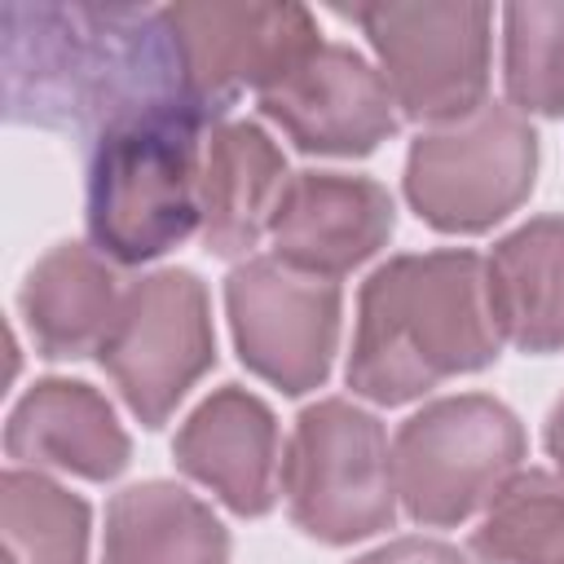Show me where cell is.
<instances>
[{
    "mask_svg": "<svg viewBox=\"0 0 564 564\" xmlns=\"http://www.w3.org/2000/svg\"><path fill=\"white\" fill-rule=\"evenodd\" d=\"M546 445H551V458L560 463V471H564V397H560V405L551 410V423H546Z\"/></svg>",
    "mask_w": 564,
    "mask_h": 564,
    "instance_id": "obj_23",
    "label": "cell"
},
{
    "mask_svg": "<svg viewBox=\"0 0 564 564\" xmlns=\"http://www.w3.org/2000/svg\"><path fill=\"white\" fill-rule=\"evenodd\" d=\"M97 357L119 383L128 410L145 427H159L216 361L203 282L189 269H163L132 282Z\"/></svg>",
    "mask_w": 564,
    "mask_h": 564,
    "instance_id": "obj_7",
    "label": "cell"
},
{
    "mask_svg": "<svg viewBox=\"0 0 564 564\" xmlns=\"http://www.w3.org/2000/svg\"><path fill=\"white\" fill-rule=\"evenodd\" d=\"M392 106L388 79L344 44H317L260 93V110L308 154H370L397 132Z\"/></svg>",
    "mask_w": 564,
    "mask_h": 564,
    "instance_id": "obj_11",
    "label": "cell"
},
{
    "mask_svg": "<svg viewBox=\"0 0 564 564\" xmlns=\"http://www.w3.org/2000/svg\"><path fill=\"white\" fill-rule=\"evenodd\" d=\"M480 564H564V480L516 471L471 538Z\"/></svg>",
    "mask_w": 564,
    "mask_h": 564,
    "instance_id": "obj_19",
    "label": "cell"
},
{
    "mask_svg": "<svg viewBox=\"0 0 564 564\" xmlns=\"http://www.w3.org/2000/svg\"><path fill=\"white\" fill-rule=\"evenodd\" d=\"M485 291L498 330L516 348H564V216H542L507 234L485 264Z\"/></svg>",
    "mask_w": 564,
    "mask_h": 564,
    "instance_id": "obj_16",
    "label": "cell"
},
{
    "mask_svg": "<svg viewBox=\"0 0 564 564\" xmlns=\"http://www.w3.org/2000/svg\"><path fill=\"white\" fill-rule=\"evenodd\" d=\"M0 516L9 564H84L88 507L40 471H4Z\"/></svg>",
    "mask_w": 564,
    "mask_h": 564,
    "instance_id": "obj_20",
    "label": "cell"
},
{
    "mask_svg": "<svg viewBox=\"0 0 564 564\" xmlns=\"http://www.w3.org/2000/svg\"><path fill=\"white\" fill-rule=\"evenodd\" d=\"M538 172V137L511 106H480L410 145L405 198L441 234H480L511 216Z\"/></svg>",
    "mask_w": 564,
    "mask_h": 564,
    "instance_id": "obj_6",
    "label": "cell"
},
{
    "mask_svg": "<svg viewBox=\"0 0 564 564\" xmlns=\"http://www.w3.org/2000/svg\"><path fill=\"white\" fill-rule=\"evenodd\" d=\"M520 458V419L485 392H463L405 419L392 445V485L419 524H458L494 502Z\"/></svg>",
    "mask_w": 564,
    "mask_h": 564,
    "instance_id": "obj_4",
    "label": "cell"
},
{
    "mask_svg": "<svg viewBox=\"0 0 564 564\" xmlns=\"http://www.w3.org/2000/svg\"><path fill=\"white\" fill-rule=\"evenodd\" d=\"M507 31V93L520 110H564V4H511Z\"/></svg>",
    "mask_w": 564,
    "mask_h": 564,
    "instance_id": "obj_21",
    "label": "cell"
},
{
    "mask_svg": "<svg viewBox=\"0 0 564 564\" xmlns=\"http://www.w3.org/2000/svg\"><path fill=\"white\" fill-rule=\"evenodd\" d=\"M176 463L238 516H264L273 507L278 423L260 397L220 388L185 419Z\"/></svg>",
    "mask_w": 564,
    "mask_h": 564,
    "instance_id": "obj_13",
    "label": "cell"
},
{
    "mask_svg": "<svg viewBox=\"0 0 564 564\" xmlns=\"http://www.w3.org/2000/svg\"><path fill=\"white\" fill-rule=\"evenodd\" d=\"M282 494L295 524L322 542H357L392 524V454L375 414L317 401L295 419L282 458Z\"/></svg>",
    "mask_w": 564,
    "mask_h": 564,
    "instance_id": "obj_5",
    "label": "cell"
},
{
    "mask_svg": "<svg viewBox=\"0 0 564 564\" xmlns=\"http://www.w3.org/2000/svg\"><path fill=\"white\" fill-rule=\"evenodd\" d=\"M238 357L282 392H308L326 379L339 339V286L273 260H247L225 282Z\"/></svg>",
    "mask_w": 564,
    "mask_h": 564,
    "instance_id": "obj_9",
    "label": "cell"
},
{
    "mask_svg": "<svg viewBox=\"0 0 564 564\" xmlns=\"http://www.w3.org/2000/svg\"><path fill=\"white\" fill-rule=\"evenodd\" d=\"M4 106L18 123L97 132L212 110L189 93L163 9L137 4H22L0 9Z\"/></svg>",
    "mask_w": 564,
    "mask_h": 564,
    "instance_id": "obj_1",
    "label": "cell"
},
{
    "mask_svg": "<svg viewBox=\"0 0 564 564\" xmlns=\"http://www.w3.org/2000/svg\"><path fill=\"white\" fill-rule=\"evenodd\" d=\"M207 123L212 119L203 115H154L97 141L88 172V229L106 256L141 264L194 234L203 220L198 132Z\"/></svg>",
    "mask_w": 564,
    "mask_h": 564,
    "instance_id": "obj_3",
    "label": "cell"
},
{
    "mask_svg": "<svg viewBox=\"0 0 564 564\" xmlns=\"http://www.w3.org/2000/svg\"><path fill=\"white\" fill-rule=\"evenodd\" d=\"M119 300L123 291L110 264L84 242L53 247L22 286V313L44 357L97 352L106 330L115 326Z\"/></svg>",
    "mask_w": 564,
    "mask_h": 564,
    "instance_id": "obj_17",
    "label": "cell"
},
{
    "mask_svg": "<svg viewBox=\"0 0 564 564\" xmlns=\"http://www.w3.org/2000/svg\"><path fill=\"white\" fill-rule=\"evenodd\" d=\"M286 163L282 150L256 123H220L203 159V238L216 256H242L256 247L260 229L282 198Z\"/></svg>",
    "mask_w": 564,
    "mask_h": 564,
    "instance_id": "obj_15",
    "label": "cell"
},
{
    "mask_svg": "<svg viewBox=\"0 0 564 564\" xmlns=\"http://www.w3.org/2000/svg\"><path fill=\"white\" fill-rule=\"evenodd\" d=\"M106 564H229V538L194 494L145 480L106 511Z\"/></svg>",
    "mask_w": 564,
    "mask_h": 564,
    "instance_id": "obj_18",
    "label": "cell"
},
{
    "mask_svg": "<svg viewBox=\"0 0 564 564\" xmlns=\"http://www.w3.org/2000/svg\"><path fill=\"white\" fill-rule=\"evenodd\" d=\"M485 264L471 251L397 256L370 273L348 357L352 392L397 405L498 357Z\"/></svg>",
    "mask_w": 564,
    "mask_h": 564,
    "instance_id": "obj_2",
    "label": "cell"
},
{
    "mask_svg": "<svg viewBox=\"0 0 564 564\" xmlns=\"http://www.w3.org/2000/svg\"><path fill=\"white\" fill-rule=\"evenodd\" d=\"M4 449L18 463L62 467L88 480H110L128 467V436L115 423L110 401L70 379H44L18 401Z\"/></svg>",
    "mask_w": 564,
    "mask_h": 564,
    "instance_id": "obj_14",
    "label": "cell"
},
{
    "mask_svg": "<svg viewBox=\"0 0 564 564\" xmlns=\"http://www.w3.org/2000/svg\"><path fill=\"white\" fill-rule=\"evenodd\" d=\"M189 93L220 115L238 88L282 84L313 48L317 26L300 4H167Z\"/></svg>",
    "mask_w": 564,
    "mask_h": 564,
    "instance_id": "obj_10",
    "label": "cell"
},
{
    "mask_svg": "<svg viewBox=\"0 0 564 564\" xmlns=\"http://www.w3.org/2000/svg\"><path fill=\"white\" fill-rule=\"evenodd\" d=\"M352 564H467L449 542H432V538H401V542H388Z\"/></svg>",
    "mask_w": 564,
    "mask_h": 564,
    "instance_id": "obj_22",
    "label": "cell"
},
{
    "mask_svg": "<svg viewBox=\"0 0 564 564\" xmlns=\"http://www.w3.org/2000/svg\"><path fill=\"white\" fill-rule=\"evenodd\" d=\"M485 4H366L352 22L370 35L392 101L423 123L467 119L489 84Z\"/></svg>",
    "mask_w": 564,
    "mask_h": 564,
    "instance_id": "obj_8",
    "label": "cell"
},
{
    "mask_svg": "<svg viewBox=\"0 0 564 564\" xmlns=\"http://www.w3.org/2000/svg\"><path fill=\"white\" fill-rule=\"evenodd\" d=\"M392 234V198L366 176L300 172L282 185L269 216L278 260L317 278L348 273L370 260Z\"/></svg>",
    "mask_w": 564,
    "mask_h": 564,
    "instance_id": "obj_12",
    "label": "cell"
}]
</instances>
